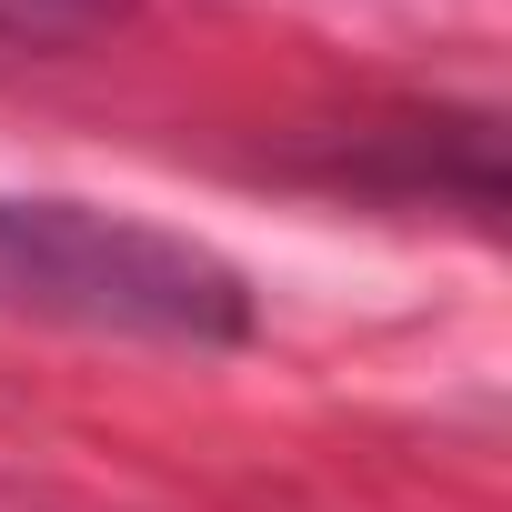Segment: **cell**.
<instances>
[{
  "mask_svg": "<svg viewBox=\"0 0 512 512\" xmlns=\"http://www.w3.org/2000/svg\"><path fill=\"white\" fill-rule=\"evenodd\" d=\"M0 322L231 352V342H251L262 302L191 231H161V221H131V211H101V201L0 191Z\"/></svg>",
  "mask_w": 512,
  "mask_h": 512,
  "instance_id": "1",
  "label": "cell"
},
{
  "mask_svg": "<svg viewBox=\"0 0 512 512\" xmlns=\"http://www.w3.org/2000/svg\"><path fill=\"white\" fill-rule=\"evenodd\" d=\"M121 21V0H0V41L11 51H71Z\"/></svg>",
  "mask_w": 512,
  "mask_h": 512,
  "instance_id": "2",
  "label": "cell"
}]
</instances>
